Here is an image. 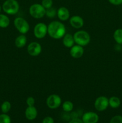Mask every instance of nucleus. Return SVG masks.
<instances>
[{"label":"nucleus","mask_w":122,"mask_h":123,"mask_svg":"<svg viewBox=\"0 0 122 123\" xmlns=\"http://www.w3.org/2000/svg\"><path fill=\"white\" fill-rule=\"evenodd\" d=\"M2 8L7 14L14 15L19 12V4L16 0H6L2 4Z\"/></svg>","instance_id":"7ed1b4c3"},{"label":"nucleus","mask_w":122,"mask_h":123,"mask_svg":"<svg viewBox=\"0 0 122 123\" xmlns=\"http://www.w3.org/2000/svg\"><path fill=\"white\" fill-rule=\"evenodd\" d=\"M83 46L76 44L70 48V55L74 58H80L84 54Z\"/></svg>","instance_id":"9b49d317"},{"label":"nucleus","mask_w":122,"mask_h":123,"mask_svg":"<svg viewBox=\"0 0 122 123\" xmlns=\"http://www.w3.org/2000/svg\"><path fill=\"white\" fill-rule=\"evenodd\" d=\"M94 106L98 111H104L108 107L109 99L105 96H99L95 100Z\"/></svg>","instance_id":"6e6552de"},{"label":"nucleus","mask_w":122,"mask_h":123,"mask_svg":"<svg viewBox=\"0 0 122 123\" xmlns=\"http://www.w3.org/2000/svg\"><path fill=\"white\" fill-rule=\"evenodd\" d=\"M35 99L33 97H28L27 99L26 100V103L28 106H34L35 104Z\"/></svg>","instance_id":"a878e982"},{"label":"nucleus","mask_w":122,"mask_h":123,"mask_svg":"<svg viewBox=\"0 0 122 123\" xmlns=\"http://www.w3.org/2000/svg\"><path fill=\"white\" fill-rule=\"evenodd\" d=\"M57 15V10L54 7H51L50 8L46 9L45 11V16L49 18H53Z\"/></svg>","instance_id":"4be33fe9"},{"label":"nucleus","mask_w":122,"mask_h":123,"mask_svg":"<svg viewBox=\"0 0 122 123\" xmlns=\"http://www.w3.org/2000/svg\"><path fill=\"white\" fill-rule=\"evenodd\" d=\"M25 117L26 119L30 121L35 120L37 118L38 115L37 109H36L34 106H28L25 110Z\"/></svg>","instance_id":"ddd939ff"},{"label":"nucleus","mask_w":122,"mask_h":123,"mask_svg":"<svg viewBox=\"0 0 122 123\" xmlns=\"http://www.w3.org/2000/svg\"><path fill=\"white\" fill-rule=\"evenodd\" d=\"M73 36L75 43L81 46H85L90 42V36L86 31L80 30L75 32Z\"/></svg>","instance_id":"f03ea898"},{"label":"nucleus","mask_w":122,"mask_h":123,"mask_svg":"<svg viewBox=\"0 0 122 123\" xmlns=\"http://www.w3.org/2000/svg\"><path fill=\"white\" fill-rule=\"evenodd\" d=\"M109 2L112 5L118 6L122 4V0H108Z\"/></svg>","instance_id":"cd10ccee"},{"label":"nucleus","mask_w":122,"mask_h":123,"mask_svg":"<svg viewBox=\"0 0 122 123\" xmlns=\"http://www.w3.org/2000/svg\"><path fill=\"white\" fill-rule=\"evenodd\" d=\"M82 121L84 123H97L99 121V116L95 112H87L83 115Z\"/></svg>","instance_id":"9d476101"},{"label":"nucleus","mask_w":122,"mask_h":123,"mask_svg":"<svg viewBox=\"0 0 122 123\" xmlns=\"http://www.w3.org/2000/svg\"><path fill=\"white\" fill-rule=\"evenodd\" d=\"M11 108V105L10 102H9L8 101H5L1 105V111L4 114H7L10 111Z\"/></svg>","instance_id":"412c9836"},{"label":"nucleus","mask_w":122,"mask_h":123,"mask_svg":"<svg viewBox=\"0 0 122 123\" xmlns=\"http://www.w3.org/2000/svg\"><path fill=\"white\" fill-rule=\"evenodd\" d=\"M27 43V38L24 34L20 35L15 40V45L17 48H22Z\"/></svg>","instance_id":"dca6fc26"},{"label":"nucleus","mask_w":122,"mask_h":123,"mask_svg":"<svg viewBox=\"0 0 122 123\" xmlns=\"http://www.w3.org/2000/svg\"><path fill=\"white\" fill-rule=\"evenodd\" d=\"M27 51L31 56H37L41 52L42 47L41 44L37 42H31L28 46Z\"/></svg>","instance_id":"1a4fd4ad"},{"label":"nucleus","mask_w":122,"mask_h":123,"mask_svg":"<svg viewBox=\"0 0 122 123\" xmlns=\"http://www.w3.org/2000/svg\"><path fill=\"white\" fill-rule=\"evenodd\" d=\"M120 100L119 98L117 97H111V98L109 99V105L112 108H117L120 106Z\"/></svg>","instance_id":"a211bd4d"},{"label":"nucleus","mask_w":122,"mask_h":123,"mask_svg":"<svg viewBox=\"0 0 122 123\" xmlns=\"http://www.w3.org/2000/svg\"><path fill=\"white\" fill-rule=\"evenodd\" d=\"M42 123H54V120L51 117H46L43 119Z\"/></svg>","instance_id":"bb28decb"},{"label":"nucleus","mask_w":122,"mask_h":123,"mask_svg":"<svg viewBox=\"0 0 122 123\" xmlns=\"http://www.w3.org/2000/svg\"><path fill=\"white\" fill-rule=\"evenodd\" d=\"M57 16L61 20L65 21L69 18L70 13L68 8L65 7H61L57 10Z\"/></svg>","instance_id":"4468645a"},{"label":"nucleus","mask_w":122,"mask_h":123,"mask_svg":"<svg viewBox=\"0 0 122 123\" xmlns=\"http://www.w3.org/2000/svg\"><path fill=\"white\" fill-rule=\"evenodd\" d=\"M74 108V105L71 101H65L62 104V109L65 112H71Z\"/></svg>","instance_id":"aec40b11"},{"label":"nucleus","mask_w":122,"mask_h":123,"mask_svg":"<svg viewBox=\"0 0 122 123\" xmlns=\"http://www.w3.org/2000/svg\"><path fill=\"white\" fill-rule=\"evenodd\" d=\"M41 5L45 9H47L52 7L53 1L52 0H42Z\"/></svg>","instance_id":"b1692460"},{"label":"nucleus","mask_w":122,"mask_h":123,"mask_svg":"<svg viewBox=\"0 0 122 123\" xmlns=\"http://www.w3.org/2000/svg\"><path fill=\"white\" fill-rule=\"evenodd\" d=\"M69 24L75 29H79L84 25V20L80 16H73L69 19Z\"/></svg>","instance_id":"f8f14e48"},{"label":"nucleus","mask_w":122,"mask_h":123,"mask_svg":"<svg viewBox=\"0 0 122 123\" xmlns=\"http://www.w3.org/2000/svg\"><path fill=\"white\" fill-rule=\"evenodd\" d=\"M14 25L16 30L22 34H25L29 30L30 27L28 22L21 17H18L14 19Z\"/></svg>","instance_id":"39448f33"},{"label":"nucleus","mask_w":122,"mask_h":123,"mask_svg":"<svg viewBox=\"0 0 122 123\" xmlns=\"http://www.w3.org/2000/svg\"><path fill=\"white\" fill-rule=\"evenodd\" d=\"M62 42L65 46L68 48H71L74 45V43H75L74 36L71 34H65L63 37Z\"/></svg>","instance_id":"2eb2a0df"},{"label":"nucleus","mask_w":122,"mask_h":123,"mask_svg":"<svg viewBox=\"0 0 122 123\" xmlns=\"http://www.w3.org/2000/svg\"><path fill=\"white\" fill-rule=\"evenodd\" d=\"M62 103L61 97L57 94H51L47 97L46 100L47 106L50 109H55L58 108Z\"/></svg>","instance_id":"0eeeda50"},{"label":"nucleus","mask_w":122,"mask_h":123,"mask_svg":"<svg viewBox=\"0 0 122 123\" xmlns=\"http://www.w3.org/2000/svg\"><path fill=\"white\" fill-rule=\"evenodd\" d=\"M69 123H84L82 120H80L79 118H74L69 121Z\"/></svg>","instance_id":"c85d7f7f"},{"label":"nucleus","mask_w":122,"mask_h":123,"mask_svg":"<svg viewBox=\"0 0 122 123\" xmlns=\"http://www.w3.org/2000/svg\"><path fill=\"white\" fill-rule=\"evenodd\" d=\"M1 8H2V7H1V6H0V13H1Z\"/></svg>","instance_id":"c756f323"},{"label":"nucleus","mask_w":122,"mask_h":123,"mask_svg":"<svg viewBox=\"0 0 122 123\" xmlns=\"http://www.w3.org/2000/svg\"><path fill=\"white\" fill-rule=\"evenodd\" d=\"M0 123H11V118L6 114L0 115Z\"/></svg>","instance_id":"5701e85b"},{"label":"nucleus","mask_w":122,"mask_h":123,"mask_svg":"<svg viewBox=\"0 0 122 123\" xmlns=\"http://www.w3.org/2000/svg\"><path fill=\"white\" fill-rule=\"evenodd\" d=\"M46 9L40 4H33L29 9V14L35 19H41L45 15Z\"/></svg>","instance_id":"20e7f679"},{"label":"nucleus","mask_w":122,"mask_h":123,"mask_svg":"<svg viewBox=\"0 0 122 123\" xmlns=\"http://www.w3.org/2000/svg\"><path fill=\"white\" fill-rule=\"evenodd\" d=\"M114 39L118 44H122V29H117L114 32Z\"/></svg>","instance_id":"6ab92c4d"},{"label":"nucleus","mask_w":122,"mask_h":123,"mask_svg":"<svg viewBox=\"0 0 122 123\" xmlns=\"http://www.w3.org/2000/svg\"><path fill=\"white\" fill-rule=\"evenodd\" d=\"M47 33L54 39H61L66 34L64 24L59 21H53L47 26Z\"/></svg>","instance_id":"f257e3e1"},{"label":"nucleus","mask_w":122,"mask_h":123,"mask_svg":"<svg viewBox=\"0 0 122 123\" xmlns=\"http://www.w3.org/2000/svg\"><path fill=\"white\" fill-rule=\"evenodd\" d=\"M10 22V19L7 16L4 14H0V28H7L9 26Z\"/></svg>","instance_id":"f3484780"},{"label":"nucleus","mask_w":122,"mask_h":123,"mask_svg":"<svg viewBox=\"0 0 122 123\" xmlns=\"http://www.w3.org/2000/svg\"><path fill=\"white\" fill-rule=\"evenodd\" d=\"M110 123H122V117L121 115H116L110 120Z\"/></svg>","instance_id":"393cba45"},{"label":"nucleus","mask_w":122,"mask_h":123,"mask_svg":"<svg viewBox=\"0 0 122 123\" xmlns=\"http://www.w3.org/2000/svg\"><path fill=\"white\" fill-rule=\"evenodd\" d=\"M33 34L35 37L38 39H41L47 34V26L44 23H38L33 28Z\"/></svg>","instance_id":"423d86ee"}]
</instances>
